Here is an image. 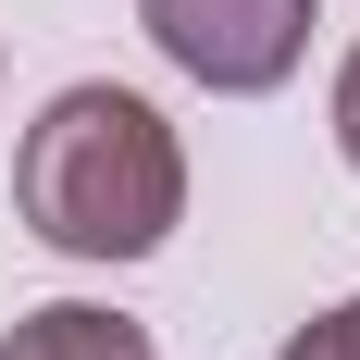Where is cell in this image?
I'll use <instances>...</instances> for the list:
<instances>
[{
	"label": "cell",
	"mask_w": 360,
	"mask_h": 360,
	"mask_svg": "<svg viewBox=\"0 0 360 360\" xmlns=\"http://www.w3.org/2000/svg\"><path fill=\"white\" fill-rule=\"evenodd\" d=\"M13 212L63 261H149V249H174V224H186V137L162 124V100L87 75V87H63L25 124Z\"/></svg>",
	"instance_id": "cell-1"
},
{
	"label": "cell",
	"mask_w": 360,
	"mask_h": 360,
	"mask_svg": "<svg viewBox=\"0 0 360 360\" xmlns=\"http://www.w3.org/2000/svg\"><path fill=\"white\" fill-rule=\"evenodd\" d=\"M149 50L186 75V87H212V100H274L298 63H311V25H323V0H137Z\"/></svg>",
	"instance_id": "cell-2"
},
{
	"label": "cell",
	"mask_w": 360,
	"mask_h": 360,
	"mask_svg": "<svg viewBox=\"0 0 360 360\" xmlns=\"http://www.w3.org/2000/svg\"><path fill=\"white\" fill-rule=\"evenodd\" d=\"M0 360H162V348H149V323H124L100 298H37V311H13Z\"/></svg>",
	"instance_id": "cell-3"
},
{
	"label": "cell",
	"mask_w": 360,
	"mask_h": 360,
	"mask_svg": "<svg viewBox=\"0 0 360 360\" xmlns=\"http://www.w3.org/2000/svg\"><path fill=\"white\" fill-rule=\"evenodd\" d=\"M274 360H360V298H335V311H311V323L286 335Z\"/></svg>",
	"instance_id": "cell-4"
},
{
	"label": "cell",
	"mask_w": 360,
	"mask_h": 360,
	"mask_svg": "<svg viewBox=\"0 0 360 360\" xmlns=\"http://www.w3.org/2000/svg\"><path fill=\"white\" fill-rule=\"evenodd\" d=\"M335 162L360 174V37H348V63H335Z\"/></svg>",
	"instance_id": "cell-5"
}]
</instances>
